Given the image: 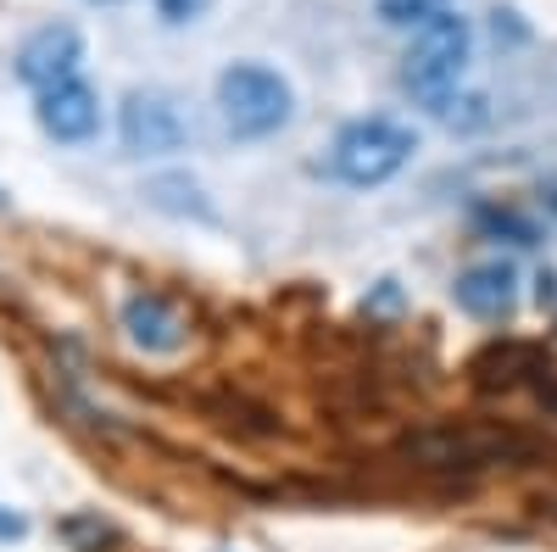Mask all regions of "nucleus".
<instances>
[{
    "label": "nucleus",
    "mask_w": 557,
    "mask_h": 552,
    "mask_svg": "<svg viewBox=\"0 0 557 552\" xmlns=\"http://www.w3.org/2000/svg\"><path fill=\"white\" fill-rule=\"evenodd\" d=\"M23 530H28V525H23L17 514H7V508H0V541H17Z\"/></svg>",
    "instance_id": "12"
},
{
    "label": "nucleus",
    "mask_w": 557,
    "mask_h": 552,
    "mask_svg": "<svg viewBox=\"0 0 557 552\" xmlns=\"http://www.w3.org/2000/svg\"><path fill=\"white\" fill-rule=\"evenodd\" d=\"M218 112L235 140H268L296 118V89L268 62H228L218 73Z\"/></svg>",
    "instance_id": "2"
},
{
    "label": "nucleus",
    "mask_w": 557,
    "mask_h": 552,
    "mask_svg": "<svg viewBox=\"0 0 557 552\" xmlns=\"http://www.w3.org/2000/svg\"><path fill=\"white\" fill-rule=\"evenodd\" d=\"M451 302L469 312V318L502 324V318H513V307H519V268L507 262V257H485L474 268H462L457 285H451Z\"/></svg>",
    "instance_id": "7"
},
{
    "label": "nucleus",
    "mask_w": 557,
    "mask_h": 552,
    "mask_svg": "<svg viewBox=\"0 0 557 552\" xmlns=\"http://www.w3.org/2000/svg\"><path fill=\"white\" fill-rule=\"evenodd\" d=\"M418 151V134L396 118H351L335 146H330V173L351 191H374V184H391Z\"/></svg>",
    "instance_id": "3"
},
{
    "label": "nucleus",
    "mask_w": 557,
    "mask_h": 552,
    "mask_svg": "<svg viewBox=\"0 0 557 552\" xmlns=\"http://www.w3.org/2000/svg\"><path fill=\"white\" fill-rule=\"evenodd\" d=\"M117 140L128 157H173L184 146V112L168 89H128L117 112Z\"/></svg>",
    "instance_id": "4"
},
{
    "label": "nucleus",
    "mask_w": 557,
    "mask_h": 552,
    "mask_svg": "<svg viewBox=\"0 0 557 552\" xmlns=\"http://www.w3.org/2000/svg\"><path fill=\"white\" fill-rule=\"evenodd\" d=\"M451 7V0H374V12H380V23H391V28H424L430 17H441Z\"/></svg>",
    "instance_id": "10"
},
{
    "label": "nucleus",
    "mask_w": 557,
    "mask_h": 552,
    "mask_svg": "<svg viewBox=\"0 0 557 552\" xmlns=\"http://www.w3.org/2000/svg\"><path fill=\"white\" fill-rule=\"evenodd\" d=\"M162 23H196L207 12V0H151Z\"/></svg>",
    "instance_id": "11"
},
{
    "label": "nucleus",
    "mask_w": 557,
    "mask_h": 552,
    "mask_svg": "<svg viewBox=\"0 0 557 552\" xmlns=\"http://www.w3.org/2000/svg\"><path fill=\"white\" fill-rule=\"evenodd\" d=\"M123 335L139 346V352H151V357H173L184 352V341H190V324L178 318L173 302H162L157 291H134L123 296Z\"/></svg>",
    "instance_id": "8"
},
{
    "label": "nucleus",
    "mask_w": 557,
    "mask_h": 552,
    "mask_svg": "<svg viewBox=\"0 0 557 552\" xmlns=\"http://www.w3.org/2000/svg\"><path fill=\"white\" fill-rule=\"evenodd\" d=\"M89 7H117V0H89Z\"/></svg>",
    "instance_id": "13"
},
{
    "label": "nucleus",
    "mask_w": 557,
    "mask_h": 552,
    "mask_svg": "<svg viewBox=\"0 0 557 552\" xmlns=\"http://www.w3.org/2000/svg\"><path fill=\"white\" fill-rule=\"evenodd\" d=\"M146 201L162 207V212H178V218H212V207L201 201V184L184 179V173H162L146 184Z\"/></svg>",
    "instance_id": "9"
},
{
    "label": "nucleus",
    "mask_w": 557,
    "mask_h": 552,
    "mask_svg": "<svg viewBox=\"0 0 557 552\" xmlns=\"http://www.w3.org/2000/svg\"><path fill=\"white\" fill-rule=\"evenodd\" d=\"M12 68H17V78L34 89V96H45V89L78 78V68H84V34L73 23H39L34 34H23Z\"/></svg>",
    "instance_id": "5"
},
{
    "label": "nucleus",
    "mask_w": 557,
    "mask_h": 552,
    "mask_svg": "<svg viewBox=\"0 0 557 552\" xmlns=\"http://www.w3.org/2000/svg\"><path fill=\"white\" fill-rule=\"evenodd\" d=\"M34 123L45 128V140L57 146H89L101 134V89L89 84L84 73L34 96Z\"/></svg>",
    "instance_id": "6"
},
{
    "label": "nucleus",
    "mask_w": 557,
    "mask_h": 552,
    "mask_svg": "<svg viewBox=\"0 0 557 552\" xmlns=\"http://www.w3.org/2000/svg\"><path fill=\"white\" fill-rule=\"evenodd\" d=\"M474 57V28L457 7H446L441 17H430L424 28H412L407 57H401V84L412 101H424L430 112H446L457 101V84L469 73Z\"/></svg>",
    "instance_id": "1"
}]
</instances>
